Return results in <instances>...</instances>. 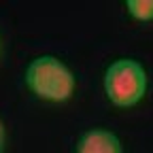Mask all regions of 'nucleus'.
Wrapping results in <instances>:
<instances>
[{"label": "nucleus", "instance_id": "obj_1", "mask_svg": "<svg viewBox=\"0 0 153 153\" xmlns=\"http://www.w3.org/2000/svg\"><path fill=\"white\" fill-rule=\"evenodd\" d=\"M26 81L36 96L55 102L66 100L74 87L72 72L51 55H41L32 60V64L26 70Z\"/></svg>", "mask_w": 153, "mask_h": 153}, {"label": "nucleus", "instance_id": "obj_2", "mask_svg": "<svg viewBox=\"0 0 153 153\" xmlns=\"http://www.w3.org/2000/svg\"><path fill=\"white\" fill-rule=\"evenodd\" d=\"M104 87L108 98L117 106H132L143 98L147 89V74L138 62L117 60L106 70Z\"/></svg>", "mask_w": 153, "mask_h": 153}, {"label": "nucleus", "instance_id": "obj_3", "mask_svg": "<svg viewBox=\"0 0 153 153\" xmlns=\"http://www.w3.org/2000/svg\"><path fill=\"white\" fill-rule=\"evenodd\" d=\"M76 153H121L117 136L106 130H91L83 134Z\"/></svg>", "mask_w": 153, "mask_h": 153}, {"label": "nucleus", "instance_id": "obj_4", "mask_svg": "<svg viewBox=\"0 0 153 153\" xmlns=\"http://www.w3.org/2000/svg\"><path fill=\"white\" fill-rule=\"evenodd\" d=\"M126 7L138 19H151L153 17V0H128Z\"/></svg>", "mask_w": 153, "mask_h": 153}, {"label": "nucleus", "instance_id": "obj_5", "mask_svg": "<svg viewBox=\"0 0 153 153\" xmlns=\"http://www.w3.org/2000/svg\"><path fill=\"white\" fill-rule=\"evenodd\" d=\"M2 145H4V130H2V123H0V153H2Z\"/></svg>", "mask_w": 153, "mask_h": 153}]
</instances>
